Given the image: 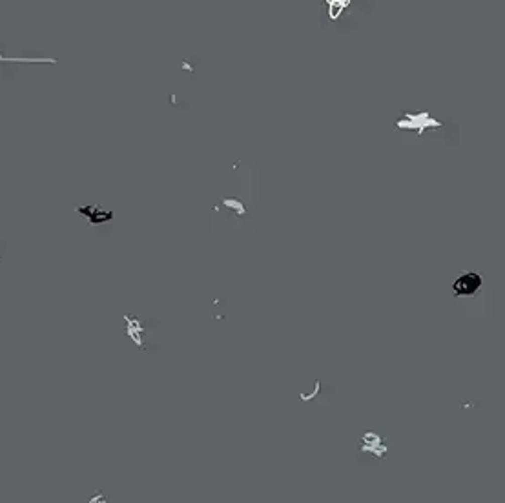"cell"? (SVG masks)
<instances>
[{
  "mask_svg": "<svg viewBox=\"0 0 505 503\" xmlns=\"http://www.w3.org/2000/svg\"><path fill=\"white\" fill-rule=\"evenodd\" d=\"M481 283H483V279L478 272H467L452 283V293L454 295H472L481 286Z\"/></svg>",
  "mask_w": 505,
  "mask_h": 503,
  "instance_id": "2",
  "label": "cell"
},
{
  "mask_svg": "<svg viewBox=\"0 0 505 503\" xmlns=\"http://www.w3.org/2000/svg\"><path fill=\"white\" fill-rule=\"evenodd\" d=\"M221 206H225V208H230V210H234L237 215H239V217H243V215L246 214V208H245V205L241 203V199H223V200H221V205L214 206V210H217V208H221Z\"/></svg>",
  "mask_w": 505,
  "mask_h": 503,
  "instance_id": "5",
  "label": "cell"
},
{
  "mask_svg": "<svg viewBox=\"0 0 505 503\" xmlns=\"http://www.w3.org/2000/svg\"><path fill=\"white\" fill-rule=\"evenodd\" d=\"M327 6H329L330 20H338V17L343 13L345 8L350 6V0H327Z\"/></svg>",
  "mask_w": 505,
  "mask_h": 503,
  "instance_id": "4",
  "label": "cell"
},
{
  "mask_svg": "<svg viewBox=\"0 0 505 503\" xmlns=\"http://www.w3.org/2000/svg\"><path fill=\"white\" fill-rule=\"evenodd\" d=\"M0 60H6V62H55L53 59H6L0 53Z\"/></svg>",
  "mask_w": 505,
  "mask_h": 503,
  "instance_id": "6",
  "label": "cell"
},
{
  "mask_svg": "<svg viewBox=\"0 0 505 503\" xmlns=\"http://www.w3.org/2000/svg\"><path fill=\"white\" fill-rule=\"evenodd\" d=\"M397 130H416L418 135H423L425 130L429 128H442V122L432 119L429 112H420V113H403V117L396 121Z\"/></svg>",
  "mask_w": 505,
  "mask_h": 503,
  "instance_id": "1",
  "label": "cell"
},
{
  "mask_svg": "<svg viewBox=\"0 0 505 503\" xmlns=\"http://www.w3.org/2000/svg\"><path fill=\"white\" fill-rule=\"evenodd\" d=\"M80 212V215H84L86 219L91 223V225H103L106 221L113 219V214L112 212H104L97 206H84V208H77Z\"/></svg>",
  "mask_w": 505,
  "mask_h": 503,
  "instance_id": "3",
  "label": "cell"
}]
</instances>
